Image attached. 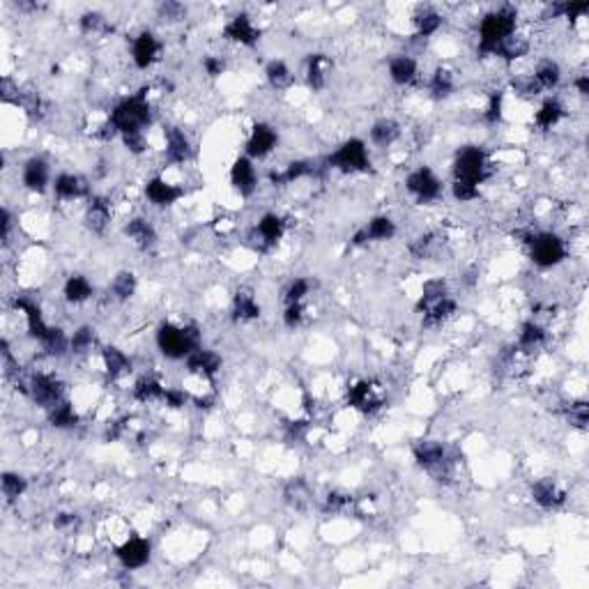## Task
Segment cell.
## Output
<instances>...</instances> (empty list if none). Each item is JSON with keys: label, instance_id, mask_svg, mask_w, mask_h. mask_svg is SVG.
Masks as SVG:
<instances>
[{"label": "cell", "instance_id": "cell-50", "mask_svg": "<svg viewBox=\"0 0 589 589\" xmlns=\"http://www.w3.org/2000/svg\"><path fill=\"white\" fill-rule=\"evenodd\" d=\"M477 194H479V189L475 187V184H470V182H454V196H456V201H472V198H477Z\"/></svg>", "mask_w": 589, "mask_h": 589}, {"label": "cell", "instance_id": "cell-31", "mask_svg": "<svg viewBox=\"0 0 589 589\" xmlns=\"http://www.w3.org/2000/svg\"><path fill=\"white\" fill-rule=\"evenodd\" d=\"M235 320H253L260 316V306L256 304V299H253V294L249 292H237L235 294Z\"/></svg>", "mask_w": 589, "mask_h": 589}, {"label": "cell", "instance_id": "cell-39", "mask_svg": "<svg viewBox=\"0 0 589 589\" xmlns=\"http://www.w3.org/2000/svg\"><path fill=\"white\" fill-rule=\"evenodd\" d=\"M451 90H454V79L447 70H437L430 79V92L435 94L437 99L440 97H449Z\"/></svg>", "mask_w": 589, "mask_h": 589}, {"label": "cell", "instance_id": "cell-43", "mask_svg": "<svg viewBox=\"0 0 589 589\" xmlns=\"http://www.w3.org/2000/svg\"><path fill=\"white\" fill-rule=\"evenodd\" d=\"M543 339H546V332L541 330L539 325H534V323L523 325V332H520V346H523V348L532 350V348H537V346L543 343Z\"/></svg>", "mask_w": 589, "mask_h": 589}, {"label": "cell", "instance_id": "cell-17", "mask_svg": "<svg viewBox=\"0 0 589 589\" xmlns=\"http://www.w3.org/2000/svg\"><path fill=\"white\" fill-rule=\"evenodd\" d=\"M166 157H168V161H173V163H184L191 157L189 139L175 127H170L166 132Z\"/></svg>", "mask_w": 589, "mask_h": 589}, {"label": "cell", "instance_id": "cell-22", "mask_svg": "<svg viewBox=\"0 0 589 589\" xmlns=\"http://www.w3.org/2000/svg\"><path fill=\"white\" fill-rule=\"evenodd\" d=\"M281 235H283V219L277 217V214H265L260 219L258 223V237H260V244L265 246H272L274 242H279Z\"/></svg>", "mask_w": 589, "mask_h": 589}, {"label": "cell", "instance_id": "cell-53", "mask_svg": "<svg viewBox=\"0 0 589 589\" xmlns=\"http://www.w3.org/2000/svg\"><path fill=\"white\" fill-rule=\"evenodd\" d=\"M302 302L299 304H288V309H286V316H283V320H286V325L288 327H297L299 323H302Z\"/></svg>", "mask_w": 589, "mask_h": 589}, {"label": "cell", "instance_id": "cell-54", "mask_svg": "<svg viewBox=\"0 0 589 589\" xmlns=\"http://www.w3.org/2000/svg\"><path fill=\"white\" fill-rule=\"evenodd\" d=\"M122 139H125V146L132 150L134 154H141L143 148H146V139H143V134H127V136H122Z\"/></svg>", "mask_w": 589, "mask_h": 589}, {"label": "cell", "instance_id": "cell-36", "mask_svg": "<svg viewBox=\"0 0 589 589\" xmlns=\"http://www.w3.org/2000/svg\"><path fill=\"white\" fill-rule=\"evenodd\" d=\"M49 417H51L53 426H58V428H67V426H74V423H77V412L72 410L70 403H63V401L51 408Z\"/></svg>", "mask_w": 589, "mask_h": 589}, {"label": "cell", "instance_id": "cell-44", "mask_svg": "<svg viewBox=\"0 0 589 589\" xmlns=\"http://www.w3.org/2000/svg\"><path fill=\"white\" fill-rule=\"evenodd\" d=\"M527 49H530V44L525 42L523 37H516V35H511L509 39H506V42L499 46V49L495 51V53H499V56H504V58H520V56H525L527 53Z\"/></svg>", "mask_w": 589, "mask_h": 589}, {"label": "cell", "instance_id": "cell-5", "mask_svg": "<svg viewBox=\"0 0 589 589\" xmlns=\"http://www.w3.org/2000/svg\"><path fill=\"white\" fill-rule=\"evenodd\" d=\"M330 166L346 170V173H357V170H366L368 168V154H366V146L357 139L343 143L337 152L330 157Z\"/></svg>", "mask_w": 589, "mask_h": 589}, {"label": "cell", "instance_id": "cell-56", "mask_svg": "<svg viewBox=\"0 0 589 589\" xmlns=\"http://www.w3.org/2000/svg\"><path fill=\"white\" fill-rule=\"evenodd\" d=\"M184 399H187V396H184V392H177V389H166V394H163V401H166L170 408L184 406Z\"/></svg>", "mask_w": 589, "mask_h": 589}, {"label": "cell", "instance_id": "cell-2", "mask_svg": "<svg viewBox=\"0 0 589 589\" xmlns=\"http://www.w3.org/2000/svg\"><path fill=\"white\" fill-rule=\"evenodd\" d=\"M513 30H516V12L511 8L492 12L483 19L481 28H479V51L495 53L513 35Z\"/></svg>", "mask_w": 589, "mask_h": 589}, {"label": "cell", "instance_id": "cell-45", "mask_svg": "<svg viewBox=\"0 0 589 589\" xmlns=\"http://www.w3.org/2000/svg\"><path fill=\"white\" fill-rule=\"evenodd\" d=\"M440 26L442 19L437 12H423V14L417 17V30H419V35H433Z\"/></svg>", "mask_w": 589, "mask_h": 589}, {"label": "cell", "instance_id": "cell-8", "mask_svg": "<svg viewBox=\"0 0 589 589\" xmlns=\"http://www.w3.org/2000/svg\"><path fill=\"white\" fill-rule=\"evenodd\" d=\"M408 189L419 198V201H433L440 196V180L433 175L430 168H419L408 175Z\"/></svg>", "mask_w": 589, "mask_h": 589}, {"label": "cell", "instance_id": "cell-49", "mask_svg": "<svg viewBox=\"0 0 589 589\" xmlns=\"http://www.w3.org/2000/svg\"><path fill=\"white\" fill-rule=\"evenodd\" d=\"M81 28H83L86 32H99V30L106 28V21L101 14L92 12V14H83V19H81Z\"/></svg>", "mask_w": 589, "mask_h": 589}, {"label": "cell", "instance_id": "cell-55", "mask_svg": "<svg viewBox=\"0 0 589 589\" xmlns=\"http://www.w3.org/2000/svg\"><path fill=\"white\" fill-rule=\"evenodd\" d=\"M203 65H205V70H208L210 77H219V74L223 72V67H226L223 60H221V58H214V56H208V58H205Z\"/></svg>", "mask_w": 589, "mask_h": 589}, {"label": "cell", "instance_id": "cell-10", "mask_svg": "<svg viewBox=\"0 0 589 589\" xmlns=\"http://www.w3.org/2000/svg\"><path fill=\"white\" fill-rule=\"evenodd\" d=\"M274 146H277V132L270 125H256L249 141H246V152H249V157L263 159V157L272 152Z\"/></svg>", "mask_w": 589, "mask_h": 589}, {"label": "cell", "instance_id": "cell-26", "mask_svg": "<svg viewBox=\"0 0 589 589\" xmlns=\"http://www.w3.org/2000/svg\"><path fill=\"white\" fill-rule=\"evenodd\" d=\"M92 294V286L90 281H88L86 277H81V274H74V277L67 279L65 283V297L67 302H74V304H81L86 302L88 297Z\"/></svg>", "mask_w": 589, "mask_h": 589}, {"label": "cell", "instance_id": "cell-32", "mask_svg": "<svg viewBox=\"0 0 589 589\" xmlns=\"http://www.w3.org/2000/svg\"><path fill=\"white\" fill-rule=\"evenodd\" d=\"M399 134H401V129L394 120H380V122H375L371 129V139L378 143V146H389V143H394L399 139Z\"/></svg>", "mask_w": 589, "mask_h": 589}, {"label": "cell", "instance_id": "cell-9", "mask_svg": "<svg viewBox=\"0 0 589 589\" xmlns=\"http://www.w3.org/2000/svg\"><path fill=\"white\" fill-rule=\"evenodd\" d=\"M415 458L421 468L426 470H440L437 477L442 475V470L447 468V454H444V447L440 442H419L415 447Z\"/></svg>", "mask_w": 589, "mask_h": 589}, {"label": "cell", "instance_id": "cell-25", "mask_svg": "<svg viewBox=\"0 0 589 589\" xmlns=\"http://www.w3.org/2000/svg\"><path fill=\"white\" fill-rule=\"evenodd\" d=\"M125 232L134 239L136 244L141 246V249H148V246H152L154 239H157L154 228L146 221V219H132V221L127 223Z\"/></svg>", "mask_w": 589, "mask_h": 589}, {"label": "cell", "instance_id": "cell-37", "mask_svg": "<svg viewBox=\"0 0 589 589\" xmlns=\"http://www.w3.org/2000/svg\"><path fill=\"white\" fill-rule=\"evenodd\" d=\"M559 77L561 74H559L557 63H550V60H548V63L539 65L537 74H534V81L539 83V88H555L559 83Z\"/></svg>", "mask_w": 589, "mask_h": 589}, {"label": "cell", "instance_id": "cell-3", "mask_svg": "<svg viewBox=\"0 0 589 589\" xmlns=\"http://www.w3.org/2000/svg\"><path fill=\"white\" fill-rule=\"evenodd\" d=\"M157 343H159L161 352L170 359L189 357L191 352L198 350V330L196 327H173V325H161L157 332Z\"/></svg>", "mask_w": 589, "mask_h": 589}, {"label": "cell", "instance_id": "cell-48", "mask_svg": "<svg viewBox=\"0 0 589 589\" xmlns=\"http://www.w3.org/2000/svg\"><path fill=\"white\" fill-rule=\"evenodd\" d=\"M92 341H94V332L90 330V327H81V330L72 337L70 343H72L74 352H83L92 346Z\"/></svg>", "mask_w": 589, "mask_h": 589}, {"label": "cell", "instance_id": "cell-59", "mask_svg": "<svg viewBox=\"0 0 589 589\" xmlns=\"http://www.w3.org/2000/svg\"><path fill=\"white\" fill-rule=\"evenodd\" d=\"M74 523H77V518H74L72 513H60V516L53 520V525H56L58 530H65V527H70Z\"/></svg>", "mask_w": 589, "mask_h": 589}, {"label": "cell", "instance_id": "cell-33", "mask_svg": "<svg viewBox=\"0 0 589 589\" xmlns=\"http://www.w3.org/2000/svg\"><path fill=\"white\" fill-rule=\"evenodd\" d=\"M104 364H106V371L111 378H118L125 371H129V359L127 355L118 350V348H106L104 350Z\"/></svg>", "mask_w": 589, "mask_h": 589}, {"label": "cell", "instance_id": "cell-52", "mask_svg": "<svg viewBox=\"0 0 589 589\" xmlns=\"http://www.w3.org/2000/svg\"><path fill=\"white\" fill-rule=\"evenodd\" d=\"M568 417H571V423H573V426L585 428V426H587V419H589L587 406H585V403H575V406H571V412H568Z\"/></svg>", "mask_w": 589, "mask_h": 589}, {"label": "cell", "instance_id": "cell-1", "mask_svg": "<svg viewBox=\"0 0 589 589\" xmlns=\"http://www.w3.org/2000/svg\"><path fill=\"white\" fill-rule=\"evenodd\" d=\"M150 122H152V108L148 104L146 90H141L139 94H134V97L120 101L111 113V125L115 132H120L122 136L143 134V127H148Z\"/></svg>", "mask_w": 589, "mask_h": 589}, {"label": "cell", "instance_id": "cell-58", "mask_svg": "<svg viewBox=\"0 0 589 589\" xmlns=\"http://www.w3.org/2000/svg\"><path fill=\"white\" fill-rule=\"evenodd\" d=\"M182 12H184V10L180 8V5H175V3H166V5L161 8V14L168 17V19H180Z\"/></svg>", "mask_w": 589, "mask_h": 589}, {"label": "cell", "instance_id": "cell-13", "mask_svg": "<svg viewBox=\"0 0 589 589\" xmlns=\"http://www.w3.org/2000/svg\"><path fill=\"white\" fill-rule=\"evenodd\" d=\"M157 56H159V42L154 39L152 32H141V35L134 39V63H136V67L148 70V67L157 60Z\"/></svg>", "mask_w": 589, "mask_h": 589}, {"label": "cell", "instance_id": "cell-42", "mask_svg": "<svg viewBox=\"0 0 589 589\" xmlns=\"http://www.w3.org/2000/svg\"><path fill=\"white\" fill-rule=\"evenodd\" d=\"M267 79L274 88H286L290 83V70L286 67V63L281 60H274V63L267 65Z\"/></svg>", "mask_w": 589, "mask_h": 589}, {"label": "cell", "instance_id": "cell-23", "mask_svg": "<svg viewBox=\"0 0 589 589\" xmlns=\"http://www.w3.org/2000/svg\"><path fill=\"white\" fill-rule=\"evenodd\" d=\"M532 495H534V499H537V504H541L543 509H552V506H557V504L564 502V492H561L552 481L534 483Z\"/></svg>", "mask_w": 589, "mask_h": 589}, {"label": "cell", "instance_id": "cell-35", "mask_svg": "<svg viewBox=\"0 0 589 589\" xmlns=\"http://www.w3.org/2000/svg\"><path fill=\"white\" fill-rule=\"evenodd\" d=\"M311 173V166L306 161H292L288 163V168L283 170V173H272V182L274 184H286V182H294L299 180V177L309 175Z\"/></svg>", "mask_w": 589, "mask_h": 589}, {"label": "cell", "instance_id": "cell-14", "mask_svg": "<svg viewBox=\"0 0 589 589\" xmlns=\"http://www.w3.org/2000/svg\"><path fill=\"white\" fill-rule=\"evenodd\" d=\"M230 180H232V187H235L242 196L253 194V189H256V168L251 166V159L242 157V159H237L232 163Z\"/></svg>", "mask_w": 589, "mask_h": 589}, {"label": "cell", "instance_id": "cell-60", "mask_svg": "<svg viewBox=\"0 0 589 589\" xmlns=\"http://www.w3.org/2000/svg\"><path fill=\"white\" fill-rule=\"evenodd\" d=\"M575 88H578L580 94H589V79H587V77H580L578 81H575Z\"/></svg>", "mask_w": 589, "mask_h": 589}, {"label": "cell", "instance_id": "cell-61", "mask_svg": "<svg viewBox=\"0 0 589 589\" xmlns=\"http://www.w3.org/2000/svg\"><path fill=\"white\" fill-rule=\"evenodd\" d=\"M304 428H306V423H304V421H297V426H290V433H292V435H302Z\"/></svg>", "mask_w": 589, "mask_h": 589}, {"label": "cell", "instance_id": "cell-12", "mask_svg": "<svg viewBox=\"0 0 589 589\" xmlns=\"http://www.w3.org/2000/svg\"><path fill=\"white\" fill-rule=\"evenodd\" d=\"M223 35L228 37V39H232V42H239V44L251 46V44L258 42V35H260V32H258L256 26L251 23L249 17H246V14H239V17L232 19L228 26H226Z\"/></svg>", "mask_w": 589, "mask_h": 589}, {"label": "cell", "instance_id": "cell-38", "mask_svg": "<svg viewBox=\"0 0 589 589\" xmlns=\"http://www.w3.org/2000/svg\"><path fill=\"white\" fill-rule=\"evenodd\" d=\"M163 387L159 385V382L157 380H150V378H146V380H141L139 385H136V389H134V396L139 401H143V403H148V401H157V399H163Z\"/></svg>", "mask_w": 589, "mask_h": 589}, {"label": "cell", "instance_id": "cell-30", "mask_svg": "<svg viewBox=\"0 0 589 589\" xmlns=\"http://www.w3.org/2000/svg\"><path fill=\"white\" fill-rule=\"evenodd\" d=\"M325 65H327V58L323 53H313L309 58V70H306V81L313 90H323L325 88Z\"/></svg>", "mask_w": 589, "mask_h": 589}, {"label": "cell", "instance_id": "cell-7", "mask_svg": "<svg viewBox=\"0 0 589 589\" xmlns=\"http://www.w3.org/2000/svg\"><path fill=\"white\" fill-rule=\"evenodd\" d=\"M30 394L39 406L53 408L63 399V385L56 378H51V375H35L30 382Z\"/></svg>", "mask_w": 589, "mask_h": 589}, {"label": "cell", "instance_id": "cell-16", "mask_svg": "<svg viewBox=\"0 0 589 589\" xmlns=\"http://www.w3.org/2000/svg\"><path fill=\"white\" fill-rule=\"evenodd\" d=\"M187 364H189V371L194 373H201L203 378H214L217 371L221 368V359H219V355H214L212 350H194L187 357Z\"/></svg>", "mask_w": 589, "mask_h": 589}, {"label": "cell", "instance_id": "cell-15", "mask_svg": "<svg viewBox=\"0 0 589 589\" xmlns=\"http://www.w3.org/2000/svg\"><path fill=\"white\" fill-rule=\"evenodd\" d=\"M348 401H350L352 408L361 410V412H373V410L380 408V396L375 394V387L371 382H359V385L350 387L348 392Z\"/></svg>", "mask_w": 589, "mask_h": 589}, {"label": "cell", "instance_id": "cell-29", "mask_svg": "<svg viewBox=\"0 0 589 589\" xmlns=\"http://www.w3.org/2000/svg\"><path fill=\"white\" fill-rule=\"evenodd\" d=\"M108 219H111V210H108V203L101 201V198H94L88 208V226L94 230V232H101L106 228Z\"/></svg>", "mask_w": 589, "mask_h": 589}, {"label": "cell", "instance_id": "cell-34", "mask_svg": "<svg viewBox=\"0 0 589 589\" xmlns=\"http://www.w3.org/2000/svg\"><path fill=\"white\" fill-rule=\"evenodd\" d=\"M561 115H564V108H561V104L559 101H546L543 106L539 108V113H537V125L541 127V129H550V127H555L559 122V118Z\"/></svg>", "mask_w": 589, "mask_h": 589}, {"label": "cell", "instance_id": "cell-6", "mask_svg": "<svg viewBox=\"0 0 589 589\" xmlns=\"http://www.w3.org/2000/svg\"><path fill=\"white\" fill-rule=\"evenodd\" d=\"M532 242V260L539 267H552L561 263L564 258V242L557 235H550V232H543V235H537L530 239Z\"/></svg>", "mask_w": 589, "mask_h": 589}, {"label": "cell", "instance_id": "cell-41", "mask_svg": "<svg viewBox=\"0 0 589 589\" xmlns=\"http://www.w3.org/2000/svg\"><path fill=\"white\" fill-rule=\"evenodd\" d=\"M134 290H136L134 274L132 272H120L113 281V294L118 299H127V297H132Z\"/></svg>", "mask_w": 589, "mask_h": 589}, {"label": "cell", "instance_id": "cell-19", "mask_svg": "<svg viewBox=\"0 0 589 589\" xmlns=\"http://www.w3.org/2000/svg\"><path fill=\"white\" fill-rule=\"evenodd\" d=\"M17 309H21L26 313V318H28V332L32 334L35 339L44 341L46 337H49L51 327L44 323L42 313H39V309L32 302H28V299H17Z\"/></svg>", "mask_w": 589, "mask_h": 589}, {"label": "cell", "instance_id": "cell-40", "mask_svg": "<svg viewBox=\"0 0 589 589\" xmlns=\"http://www.w3.org/2000/svg\"><path fill=\"white\" fill-rule=\"evenodd\" d=\"M42 343H44V350L49 355H65L67 348H72L70 339L65 337V332L63 330H53V327H51L49 337H46Z\"/></svg>", "mask_w": 589, "mask_h": 589}, {"label": "cell", "instance_id": "cell-4", "mask_svg": "<svg viewBox=\"0 0 589 589\" xmlns=\"http://www.w3.org/2000/svg\"><path fill=\"white\" fill-rule=\"evenodd\" d=\"M454 173H456L458 182H470L477 187V184L488 175V159H486V154L479 148L470 146L458 152L456 163H454Z\"/></svg>", "mask_w": 589, "mask_h": 589}, {"label": "cell", "instance_id": "cell-20", "mask_svg": "<svg viewBox=\"0 0 589 589\" xmlns=\"http://www.w3.org/2000/svg\"><path fill=\"white\" fill-rule=\"evenodd\" d=\"M23 182L32 191H44L49 184V166L44 159H30L23 168Z\"/></svg>", "mask_w": 589, "mask_h": 589}, {"label": "cell", "instance_id": "cell-28", "mask_svg": "<svg viewBox=\"0 0 589 589\" xmlns=\"http://www.w3.org/2000/svg\"><path fill=\"white\" fill-rule=\"evenodd\" d=\"M423 309H426V325H435V323L447 320L451 313L456 311V302L444 294V297L435 299V302H430L428 306H423Z\"/></svg>", "mask_w": 589, "mask_h": 589}, {"label": "cell", "instance_id": "cell-24", "mask_svg": "<svg viewBox=\"0 0 589 589\" xmlns=\"http://www.w3.org/2000/svg\"><path fill=\"white\" fill-rule=\"evenodd\" d=\"M53 187H56V194L60 198H67V201H70V198L86 196V191H88V184L81 180L79 175H70V173L58 175V180H56Z\"/></svg>", "mask_w": 589, "mask_h": 589}, {"label": "cell", "instance_id": "cell-47", "mask_svg": "<svg viewBox=\"0 0 589 589\" xmlns=\"http://www.w3.org/2000/svg\"><path fill=\"white\" fill-rule=\"evenodd\" d=\"M309 288H311V283L306 279H297V281H292L290 283V288H288L286 290V302L288 304H299L302 302V297L306 292H309Z\"/></svg>", "mask_w": 589, "mask_h": 589}, {"label": "cell", "instance_id": "cell-18", "mask_svg": "<svg viewBox=\"0 0 589 589\" xmlns=\"http://www.w3.org/2000/svg\"><path fill=\"white\" fill-rule=\"evenodd\" d=\"M394 232H396V226H394L392 219H389V217H375L364 230L355 235V244H361L364 239H378V242H380V239L394 237Z\"/></svg>", "mask_w": 589, "mask_h": 589}, {"label": "cell", "instance_id": "cell-46", "mask_svg": "<svg viewBox=\"0 0 589 589\" xmlns=\"http://www.w3.org/2000/svg\"><path fill=\"white\" fill-rule=\"evenodd\" d=\"M26 490V481L19 475H3V492L5 495H8L10 499H14V497H19L21 495V492Z\"/></svg>", "mask_w": 589, "mask_h": 589}, {"label": "cell", "instance_id": "cell-11", "mask_svg": "<svg viewBox=\"0 0 589 589\" xmlns=\"http://www.w3.org/2000/svg\"><path fill=\"white\" fill-rule=\"evenodd\" d=\"M118 557L127 568H139L148 564L150 559V543L146 539H132L118 548Z\"/></svg>", "mask_w": 589, "mask_h": 589}, {"label": "cell", "instance_id": "cell-57", "mask_svg": "<svg viewBox=\"0 0 589 589\" xmlns=\"http://www.w3.org/2000/svg\"><path fill=\"white\" fill-rule=\"evenodd\" d=\"M348 502H350V499H348L346 495H339V492H334V495L327 497V509H332V511H341V509H343V506H348Z\"/></svg>", "mask_w": 589, "mask_h": 589}, {"label": "cell", "instance_id": "cell-21", "mask_svg": "<svg viewBox=\"0 0 589 589\" xmlns=\"http://www.w3.org/2000/svg\"><path fill=\"white\" fill-rule=\"evenodd\" d=\"M146 196H148L154 205H170V203H175L177 198L182 196V191L177 189V187H173V184H168V182H163V180H159V177H157V180H150V182H148Z\"/></svg>", "mask_w": 589, "mask_h": 589}, {"label": "cell", "instance_id": "cell-51", "mask_svg": "<svg viewBox=\"0 0 589 589\" xmlns=\"http://www.w3.org/2000/svg\"><path fill=\"white\" fill-rule=\"evenodd\" d=\"M499 118H502V92H495L488 101V108H486V120L497 122Z\"/></svg>", "mask_w": 589, "mask_h": 589}, {"label": "cell", "instance_id": "cell-27", "mask_svg": "<svg viewBox=\"0 0 589 589\" xmlns=\"http://www.w3.org/2000/svg\"><path fill=\"white\" fill-rule=\"evenodd\" d=\"M415 74H417V63L412 58L399 56L389 63V77H392V81H396V83H401V86L410 83V81L415 79Z\"/></svg>", "mask_w": 589, "mask_h": 589}]
</instances>
